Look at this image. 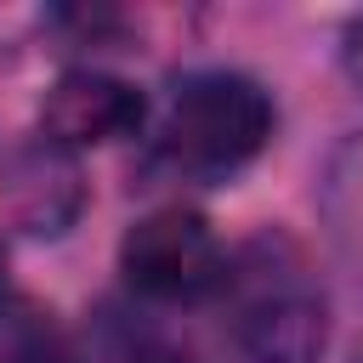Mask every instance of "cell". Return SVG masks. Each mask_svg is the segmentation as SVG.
Segmentation results:
<instances>
[{
  "label": "cell",
  "mask_w": 363,
  "mask_h": 363,
  "mask_svg": "<svg viewBox=\"0 0 363 363\" xmlns=\"http://www.w3.org/2000/svg\"><path fill=\"white\" fill-rule=\"evenodd\" d=\"M0 363H85L74 340L34 306L0 318Z\"/></svg>",
  "instance_id": "6"
},
{
  "label": "cell",
  "mask_w": 363,
  "mask_h": 363,
  "mask_svg": "<svg viewBox=\"0 0 363 363\" xmlns=\"http://www.w3.org/2000/svg\"><path fill=\"white\" fill-rule=\"evenodd\" d=\"M6 204L17 216V227L40 233V238H57L74 227L79 204H85V182L74 170V153L57 147V142H28L6 159Z\"/></svg>",
  "instance_id": "5"
},
{
  "label": "cell",
  "mask_w": 363,
  "mask_h": 363,
  "mask_svg": "<svg viewBox=\"0 0 363 363\" xmlns=\"http://www.w3.org/2000/svg\"><path fill=\"white\" fill-rule=\"evenodd\" d=\"M0 318H6V250H0Z\"/></svg>",
  "instance_id": "8"
},
{
  "label": "cell",
  "mask_w": 363,
  "mask_h": 363,
  "mask_svg": "<svg viewBox=\"0 0 363 363\" xmlns=\"http://www.w3.org/2000/svg\"><path fill=\"white\" fill-rule=\"evenodd\" d=\"M119 272L142 301L159 306H193L227 284V255L199 210L164 204L125 227L119 238Z\"/></svg>",
  "instance_id": "3"
},
{
  "label": "cell",
  "mask_w": 363,
  "mask_h": 363,
  "mask_svg": "<svg viewBox=\"0 0 363 363\" xmlns=\"http://www.w3.org/2000/svg\"><path fill=\"white\" fill-rule=\"evenodd\" d=\"M147 119V96L119 79V74H102V68H68L45 102H40V130L45 142L57 147H102V142H125L136 136Z\"/></svg>",
  "instance_id": "4"
},
{
  "label": "cell",
  "mask_w": 363,
  "mask_h": 363,
  "mask_svg": "<svg viewBox=\"0 0 363 363\" xmlns=\"http://www.w3.org/2000/svg\"><path fill=\"white\" fill-rule=\"evenodd\" d=\"M272 136V96L250 74L204 68L176 79L170 113H164V147L187 176L221 182L244 170Z\"/></svg>",
  "instance_id": "2"
},
{
  "label": "cell",
  "mask_w": 363,
  "mask_h": 363,
  "mask_svg": "<svg viewBox=\"0 0 363 363\" xmlns=\"http://www.w3.org/2000/svg\"><path fill=\"white\" fill-rule=\"evenodd\" d=\"M346 68L363 79V23H352V34H346Z\"/></svg>",
  "instance_id": "7"
},
{
  "label": "cell",
  "mask_w": 363,
  "mask_h": 363,
  "mask_svg": "<svg viewBox=\"0 0 363 363\" xmlns=\"http://www.w3.org/2000/svg\"><path fill=\"white\" fill-rule=\"evenodd\" d=\"M221 289L233 295V346L250 363H318L329 340V306L284 244H250L244 261L227 267Z\"/></svg>",
  "instance_id": "1"
}]
</instances>
